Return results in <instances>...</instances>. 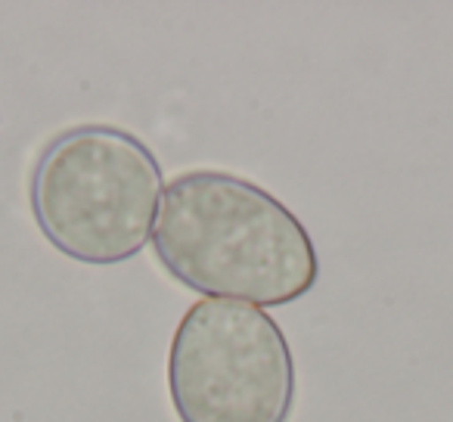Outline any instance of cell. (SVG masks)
Wrapping results in <instances>:
<instances>
[{
  "label": "cell",
  "instance_id": "1",
  "mask_svg": "<svg viewBox=\"0 0 453 422\" xmlns=\"http://www.w3.org/2000/svg\"><path fill=\"white\" fill-rule=\"evenodd\" d=\"M158 265L196 295L283 308L320 280L308 227L265 187L230 171H183L152 234Z\"/></svg>",
  "mask_w": 453,
  "mask_h": 422
},
{
  "label": "cell",
  "instance_id": "2",
  "mask_svg": "<svg viewBox=\"0 0 453 422\" xmlns=\"http://www.w3.org/2000/svg\"><path fill=\"white\" fill-rule=\"evenodd\" d=\"M165 174L156 152L115 125H75L38 152L28 205L38 230L78 265H127L150 246Z\"/></svg>",
  "mask_w": 453,
  "mask_h": 422
},
{
  "label": "cell",
  "instance_id": "3",
  "mask_svg": "<svg viewBox=\"0 0 453 422\" xmlns=\"http://www.w3.org/2000/svg\"><path fill=\"white\" fill-rule=\"evenodd\" d=\"M168 391L180 422H289L298 395L289 339L261 308L202 298L171 339Z\"/></svg>",
  "mask_w": 453,
  "mask_h": 422
}]
</instances>
